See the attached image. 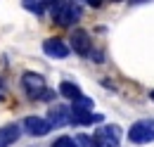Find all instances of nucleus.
Returning <instances> with one entry per match:
<instances>
[{
  "label": "nucleus",
  "mask_w": 154,
  "mask_h": 147,
  "mask_svg": "<svg viewBox=\"0 0 154 147\" xmlns=\"http://www.w3.org/2000/svg\"><path fill=\"white\" fill-rule=\"evenodd\" d=\"M21 88L26 92L29 100H45V92H48V83L45 78L36 71H26L21 76Z\"/></svg>",
  "instance_id": "f257e3e1"
},
{
  "label": "nucleus",
  "mask_w": 154,
  "mask_h": 147,
  "mask_svg": "<svg viewBox=\"0 0 154 147\" xmlns=\"http://www.w3.org/2000/svg\"><path fill=\"white\" fill-rule=\"evenodd\" d=\"M128 140L133 142V145H147V142H152L154 140V121L149 119H145V121H137L133 124L131 128H128Z\"/></svg>",
  "instance_id": "f03ea898"
},
{
  "label": "nucleus",
  "mask_w": 154,
  "mask_h": 147,
  "mask_svg": "<svg viewBox=\"0 0 154 147\" xmlns=\"http://www.w3.org/2000/svg\"><path fill=\"white\" fill-rule=\"evenodd\" d=\"M52 19L57 21L59 26H74L78 19H81V7H78L74 0H66L62 7L52 10Z\"/></svg>",
  "instance_id": "7ed1b4c3"
},
{
  "label": "nucleus",
  "mask_w": 154,
  "mask_h": 147,
  "mask_svg": "<svg viewBox=\"0 0 154 147\" xmlns=\"http://www.w3.org/2000/svg\"><path fill=\"white\" fill-rule=\"evenodd\" d=\"M104 116L102 114H93L90 109H83L71 102V109H69V124H76V126H93V124H102Z\"/></svg>",
  "instance_id": "20e7f679"
},
{
  "label": "nucleus",
  "mask_w": 154,
  "mask_h": 147,
  "mask_svg": "<svg viewBox=\"0 0 154 147\" xmlns=\"http://www.w3.org/2000/svg\"><path fill=\"white\" fill-rule=\"evenodd\" d=\"M119 135H121L119 126H102L95 133V138H93V145H97V147H119Z\"/></svg>",
  "instance_id": "39448f33"
},
{
  "label": "nucleus",
  "mask_w": 154,
  "mask_h": 147,
  "mask_svg": "<svg viewBox=\"0 0 154 147\" xmlns=\"http://www.w3.org/2000/svg\"><path fill=\"white\" fill-rule=\"evenodd\" d=\"M24 130L29 133V135H33V138H43V135H48L52 126L48 124V119H43V116H26L24 119Z\"/></svg>",
  "instance_id": "423d86ee"
},
{
  "label": "nucleus",
  "mask_w": 154,
  "mask_h": 147,
  "mask_svg": "<svg viewBox=\"0 0 154 147\" xmlns=\"http://www.w3.org/2000/svg\"><path fill=\"white\" fill-rule=\"evenodd\" d=\"M43 52L48 57H52V59H64V57H69L71 48H69L62 38H48V40L43 43Z\"/></svg>",
  "instance_id": "0eeeda50"
},
{
  "label": "nucleus",
  "mask_w": 154,
  "mask_h": 147,
  "mask_svg": "<svg viewBox=\"0 0 154 147\" xmlns=\"http://www.w3.org/2000/svg\"><path fill=\"white\" fill-rule=\"evenodd\" d=\"M71 48H74V52L81 55V57H88V55H90L93 43H90L88 31H83V29H74V31H71Z\"/></svg>",
  "instance_id": "6e6552de"
},
{
  "label": "nucleus",
  "mask_w": 154,
  "mask_h": 147,
  "mask_svg": "<svg viewBox=\"0 0 154 147\" xmlns=\"http://www.w3.org/2000/svg\"><path fill=\"white\" fill-rule=\"evenodd\" d=\"M48 124L55 128V126H69V109L64 105H52L48 111Z\"/></svg>",
  "instance_id": "1a4fd4ad"
},
{
  "label": "nucleus",
  "mask_w": 154,
  "mask_h": 147,
  "mask_svg": "<svg viewBox=\"0 0 154 147\" xmlns=\"http://www.w3.org/2000/svg\"><path fill=\"white\" fill-rule=\"evenodd\" d=\"M21 128L17 124H7V126H0V147H10L19 140Z\"/></svg>",
  "instance_id": "9d476101"
},
{
  "label": "nucleus",
  "mask_w": 154,
  "mask_h": 147,
  "mask_svg": "<svg viewBox=\"0 0 154 147\" xmlns=\"http://www.w3.org/2000/svg\"><path fill=\"white\" fill-rule=\"evenodd\" d=\"M59 92H62L66 100H71V102H74L76 97H81V95H83V92H81V88H78L76 83H71V81H62V83H59Z\"/></svg>",
  "instance_id": "9b49d317"
},
{
  "label": "nucleus",
  "mask_w": 154,
  "mask_h": 147,
  "mask_svg": "<svg viewBox=\"0 0 154 147\" xmlns=\"http://www.w3.org/2000/svg\"><path fill=\"white\" fill-rule=\"evenodd\" d=\"M21 5H24V10H29L33 14H43L48 10L45 7V0H21Z\"/></svg>",
  "instance_id": "f8f14e48"
},
{
  "label": "nucleus",
  "mask_w": 154,
  "mask_h": 147,
  "mask_svg": "<svg viewBox=\"0 0 154 147\" xmlns=\"http://www.w3.org/2000/svg\"><path fill=\"white\" fill-rule=\"evenodd\" d=\"M52 147H78V142L74 138H69V135H62V138H57L52 142Z\"/></svg>",
  "instance_id": "ddd939ff"
},
{
  "label": "nucleus",
  "mask_w": 154,
  "mask_h": 147,
  "mask_svg": "<svg viewBox=\"0 0 154 147\" xmlns=\"http://www.w3.org/2000/svg\"><path fill=\"white\" fill-rule=\"evenodd\" d=\"M76 142H78V147H81V145H83V147H90V145H93V138H88V135H78Z\"/></svg>",
  "instance_id": "4468645a"
},
{
  "label": "nucleus",
  "mask_w": 154,
  "mask_h": 147,
  "mask_svg": "<svg viewBox=\"0 0 154 147\" xmlns=\"http://www.w3.org/2000/svg\"><path fill=\"white\" fill-rule=\"evenodd\" d=\"M85 2H88V5H93V7H100V5H102V0H85Z\"/></svg>",
  "instance_id": "2eb2a0df"
},
{
  "label": "nucleus",
  "mask_w": 154,
  "mask_h": 147,
  "mask_svg": "<svg viewBox=\"0 0 154 147\" xmlns=\"http://www.w3.org/2000/svg\"><path fill=\"white\" fill-rule=\"evenodd\" d=\"M140 2H147V0H131V5H140Z\"/></svg>",
  "instance_id": "dca6fc26"
},
{
  "label": "nucleus",
  "mask_w": 154,
  "mask_h": 147,
  "mask_svg": "<svg viewBox=\"0 0 154 147\" xmlns=\"http://www.w3.org/2000/svg\"><path fill=\"white\" fill-rule=\"evenodd\" d=\"M149 97H152V102H154V90H149Z\"/></svg>",
  "instance_id": "f3484780"
},
{
  "label": "nucleus",
  "mask_w": 154,
  "mask_h": 147,
  "mask_svg": "<svg viewBox=\"0 0 154 147\" xmlns=\"http://www.w3.org/2000/svg\"><path fill=\"white\" fill-rule=\"evenodd\" d=\"M0 102H5V95H2V92H0Z\"/></svg>",
  "instance_id": "a211bd4d"
},
{
  "label": "nucleus",
  "mask_w": 154,
  "mask_h": 147,
  "mask_svg": "<svg viewBox=\"0 0 154 147\" xmlns=\"http://www.w3.org/2000/svg\"><path fill=\"white\" fill-rule=\"evenodd\" d=\"M0 88H2V78H0Z\"/></svg>",
  "instance_id": "6ab92c4d"
},
{
  "label": "nucleus",
  "mask_w": 154,
  "mask_h": 147,
  "mask_svg": "<svg viewBox=\"0 0 154 147\" xmlns=\"http://www.w3.org/2000/svg\"><path fill=\"white\" fill-rule=\"evenodd\" d=\"M112 2H121V0H112Z\"/></svg>",
  "instance_id": "aec40b11"
},
{
  "label": "nucleus",
  "mask_w": 154,
  "mask_h": 147,
  "mask_svg": "<svg viewBox=\"0 0 154 147\" xmlns=\"http://www.w3.org/2000/svg\"><path fill=\"white\" fill-rule=\"evenodd\" d=\"M90 147H97V145H90Z\"/></svg>",
  "instance_id": "412c9836"
}]
</instances>
